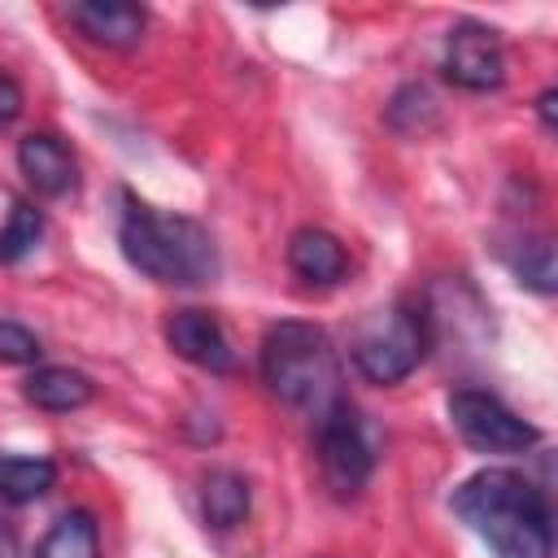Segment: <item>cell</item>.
<instances>
[{"label":"cell","instance_id":"obj_1","mask_svg":"<svg viewBox=\"0 0 558 558\" xmlns=\"http://www.w3.org/2000/svg\"><path fill=\"white\" fill-rule=\"evenodd\" d=\"M449 506L493 549V558H554V514L527 475L484 466L453 488Z\"/></svg>","mask_w":558,"mask_h":558},{"label":"cell","instance_id":"obj_2","mask_svg":"<svg viewBox=\"0 0 558 558\" xmlns=\"http://www.w3.org/2000/svg\"><path fill=\"white\" fill-rule=\"evenodd\" d=\"M118 244H122V257L157 283L196 288V283H209L218 275V244L196 218L157 214L126 192H122Z\"/></svg>","mask_w":558,"mask_h":558},{"label":"cell","instance_id":"obj_3","mask_svg":"<svg viewBox=\"0 0 558 558\" xmlns=\"http://www.w3.org/2000/svg\"><path fill=\"white\" fill-rule=\"evenodd\" d=\"M262 384L270 388L279 405L305 414L310 423L344 401V388H340L344 375H340L336 344L327 340L323 327L296 323V318L275 323L262 336Z\"/></svg>","mask_w":558,"mask_h":558},{"label":"cell","instance_id":"obj_4","mask_svg":"<svg viewBox=\"0 0 558 558\" xmlns=\"http://www.w3.org/2000/svg\"><path fill=\"white\" fill-rule=\"evenodd\" d=\"M423 357H427V318L405 301L371 310L349 336V362L357 366L362 379L384 388L414 375Z\"/></svg>","mask_w":558,"mask_h":558},{"label":"cell","instance_id":"obj_5","mask_svg":"<svg viewBox=\"0 0 558 558\" xmlns=\"http://www.w3.org/2000/svg\"><path fill=\"white\" fill-rule=\"evenodd\" d=\"M314 445H318V466L336 493H357L371 471H375V449L366 436V423L349 401L331 405L323 418H314Z\"/></svg>","mask_w":558,"mask_h":558},{"label":"cell","instance_id":"obj_6","mask_svg":"<svg viewBox=\"0 0 558 558\" xmlns=\"http://www.w3.org/2000/svg\"><path fill=\"white\" fill-rule=\"evenodd\" d=\"M449 418L466 445L488 449V453H523L541 440V432L532 423H523L493 392H475V388H458L449 397Z\"/></svg>","mask_w":558,"mask_h":558},{"label":"cell","instance_id":"obj_7","mask_svg":"<svg viewBox=\"0 0 558 558\" xmlns=\"http://www.w3.org/2000/svg\"><path fill=\"white\" fill-rule=\"evenodd\" d=\"M440 70L453 87L462 92H493L506 83V48H501V35L484 22H458L445 39V52H440Z\"/></svg>","mask_w":558,"mask_h":558},{"label":"cell","instance_id":"obj_8","mask_svg":"<svg viewBox=\"0 0 558 558\" xmlns=\"http://www.w3.org/2000/svg\"><path fill=\"white\" fill-rule=\"evenodd\" d=\"M166 344L209 375H227L235 366V349L209 310H174L166 318Z\"/></svg>","mask_w":558,"mask_h":558},{"label":"cell","instance_id":"obj_9","mask_svg":"<svg viewBox=\"0 0 558 558\" xmlns=\"http://www.w3.org/2000/svg\"><path fill=\"white\" fill-rule=\"evenodd\" d=\"M65 17L70 26H78L92 44H105V48H135L144 39V26H148V13L140 4H126V0H87V4H65Z\"/></svg>","mask_w":558,"mask_h":558},{"label":"cell","instance_id":"obj_10","mask_svg":"<svg viewBox=\"0 0 558 558\" xmlns=\"http://www.w3.org/2000/svg\"><path fill=\"white\" fill-rule=\"evenodd\" d=\"M17 170L26 174V183L39 192V196H65L78 187V166H74V153L48 135V131H35L17 144Z\"/></svg>","mask_w":558,"mask_h":558},{"label":"cell","instance_id":"obj_11","mask_svg":"<svg viewBox=\"0 0 558 558\" xmlns=\"http://www.w3.org/2000/svg\"><path fill=\"white\" fill-rule=\"evenodd\" d=\"M288 266H292L296 279L327 288V283H340V279L349 275V253H344V244H340L331 231H323V227H301V231H292V240H288Z\"/></svg>","mask_w":558,"mask_h":558},{"label":"cell","instance_id":"obj_12","mask_svg":"<svg viewBox=\"0 0 558 558\" xmlns=\"http://www.w3.org/2000/svg\"><path fill=\"white\" fill-rule=\"evenodd\" d=\"M92 392H96V384L74 366H39L22 384V397L48 414H70V410L87 405Z\"/></svg>","mask_w":558,"mask_h":558},{"label":"cell","instance_id":"obj_13","mask_svg":"<svg viewBox=\"0 0 558 558\" xmlns=\"http://www.w3.org/2000/svg\"><path fill=\"white\" fill-rule=\"evenodd\" d=\"M201 514H205V523L214 532L240 527L244 514H248V480L240 471H227V466L209 471L201 480Z\"/></svg>","mask_w":558,"mask_h":558},{"label":"cell","instance_id":"obj_14","mask_svg":"<svg viewBox=\"0 0 558 558\" xmlns=\"http://www.w3.org/2000/svg\"><path fill=\"white\" fill-rule=\"evenodd\" d=\"M52 484H57V466L48 458L0 453V501L26 506V501H39Z\"/></svg>","mask_w":558,"mask_h":558},{"label":"cell","instance_id":"obj_15","mask_svg":"<svg viewBox=\"0 0 558 558\" xmlns=\"http://www.w3.org/2000/svg\"><path fill=\"white\" fill-rule=\"evenodd\" d=\"M35 558H100V532L92 510H65L44 532Z\"/></svg>","mask_w":558,"mask_h":558},{"label":"cell","instance_id":"obj_16","mask_svg":"<svg viewBox=\"0 0 558 558\" xmlns=\"http://www.w3.org/2000/svg\"><path fill=\"white\" fill-rule=\"evenodd\" d=\"M501 262L514 270L519 283L536 288V292H554V244L545 235H523L514 244L501 248Z\"/></svg>","mask_w":558,"mask_h":558},{"label":"cell","instance_id":"obj_17","mask_svg":"<svg viewBox=\"0 0 558 558\" xmlns=\"http://www.w3.org/2000/svg\"><path fill=\"white\" fill-rule=\"evenodd\" d=\"M39 231H44L39 209L26 205V201H13V205H9V218H4V227H0V266L26 257V253L39 244Z\"/></svg>","mask_w":558,"mask_h":558},{"label":"cell","instance_id":"obj_18","mask_svg":"<svg viewBox=\"0 0 558 558\" xmlns=\"http://www.w3.org/2000/svg\"><path fill=\"white\" fill-rule=\"evenodd\" d=\"M432 122H436V100L423 83H405L388 100V126H397L401 135H423Z\"/></svg>","mask_w":558,"mask_h":558},{"label":"cell","instance_id":"obj_19","mask_svg":"<svg viewBox=\"0 0 558 558\" xmlns=\"http://www.w3.org/2000/svg\"><path fill=\"white\" fill-rule=\"evenodd\" d=\"M44 349H39V336L13 318H0V362H13V366H26L35 362Z\"/></svg>","mask_w":558,"mask_h":558},{"label":"cell","instance_id":"obj_20","mask_svg":"<svg viewBox=\"0 0 558 558\" xmlns=\"http://www.w3.org/2000/svg\"><path fill=\"white\" fill-rule=\"evenodd\" d=\"M17 113H22V87L9 74H0V122H13Z\"/></svg>","mask_w":558,"mask_h":558},{"label":"cell","instance_id":"obj_21","mask_svg":"<svg viewBox=\"0 0 558 558\" xmlns=\"http://www.w3.org/2000/svg\"><path fill=\"white\" fill-rule=\"evenodd\" d=\"M554 100H558V96H554V87H549V92H541V100H536V109H541V122H545V126H554Z\"/></svg>","mask_w":558,"mask_h":558},{"label":"cell","instance_id":"obj_22","mask_svg":"<svg viewBox=\"0 0 558 558\" xmlns=\"http://www.w3.org/2000/svg\"><path fill=\"white\" fill-rule=\"evenodd\" d=\"M17 554V541H13V527L0 523V558H13Z\"/></svg>","mask_w":558,"mask_h":558}]
</instances>
